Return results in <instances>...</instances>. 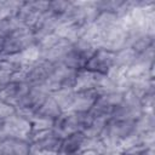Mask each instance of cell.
I'll use <instances>...</instances> for the list:
<instances>
[{"label":"cell","instance_id":"cell-7","mask_svg":"<svg viewBox=\"0 0 155 155\" xmlns=\"http://www.w3.org/2000/svg\"><path fill=\"white\" fill-rule=\"evenodd\" d=\"M61 113H62L61 108L50 94L46 98V101L29 117L33 131H44L52 128L56 119L61 115Z\"/></svg>","mask_w":155,"mask_h":155},{"label":"cell","instance_id":"cell-12","mask_svg":"<svg viewBox=\"0 0 155 155\" xmlns=\"http://www.w3.org/2000/svg\"><path fill=\"white\" fill-rule=\"evenodd\" d=\"M31 132H33V127H31L29 119H27L25 116L16 111L4 122L1 137H10V138H18V139L28 140Z\"/></svg>","mask_w":155,"mask_h":155},{"label":"cell","instance_id":"cell-20","mask_svg":"<svg viewBox=\"0 0 155 155\" xmlns=\"http://www.w3.org/2000/svg\"><path fill=\"white\" fill-rule=\"evenodd\" d=\"M51 97L56 101V103L61 108L62 113L63 111H70L73 102H74V97H75V90L74 88L59 90V91L51 93Z\"/></svg>","mask_w":155,"mask_h":155},{"label":"cell","instance_id":"cell-14","mask_svg":"<svg viewBox=\"0 0 155 155\" xmlns=\"http://www.w3.org/2000/svg\"><path fill=\"white\" fill-rule=\"evenodd\" d=\"M50 1H23L16 18L21 24L33 28L35 23L40 19V17L47 11Z\"/></svg>","mask_w":155,"mask_h":155},{"label":"cell","instance_id":"cell-2","mask_svg":"<svg viewBox=\"0 0 155 155\" xmlns=\"http://www.w3.org/2000/svg\"><path fill=\"white\" fill-rule=\"evenodd\" d=\"M63 138L52 128L33 131L28 142L31 155H58Z\"/></svg>","mask_w":155,"mask_h":155},{"label":"cell","instance_id":"cell-21","mask_svg":"<svg viewBox=\"0 0 155 155\" xmlns=\"http://www.w3.org/2000/svg\"><path fill=\"white\" fill-rule=\"evenodd\" d=\"M22 5L23 1H13V0L0 1V21L16 17Z\"/></svg>","mask_w":155,"mask_h":155},{"label":"cell","instance_id":"cell-6","mask_svg":"<svg viewBox=\"0 0 155 155\" xmlns=\"http://www.w3.org/2000/svg\"><path fill=\"white\" fill-rule=\"evenodd\" d=\"M34 46H36V39L33 29L21 25L5 38L2 53H21Z\"/></svg>","mask_w":155,"mask_h":155},{"label":"cell","instance_id":"cell-8","mask_svg":"<svg viewBox=\"0 0 155 155\" xmlns=\"http://www.w3.org/2000/svg\"><path fill=\"white\" fill-rule=\"evenodd\" d=\"M75 91H86V90H96L101 93L115 91L114 85L109 80L107 75H102L94 71H90L86 69L78 70L76 80L74 85Z\"/></svg>","mask_w":155,"mask_h":155},{"label":"cell","instance_id":"cell-13","mask_svg":"<svg viewBox=\"0 0 155 155\" xmlns=\"http://www.w3.org/2000/svg\"><path fill=\"white\" fill-rule=\"evenodd\" d=\"M143 113H144V109L142 103L130 92H125L121 102L115 108L110 119L136 121L137 119L140 117Z\"/></svg>","mask_w":155,"mask_h":155},{"label":"cell","instance_id":"cell-25","mask_svg":"<svg viewBox=\"0 0 155 155\" xmlns=\"http://www.w3.org/2000/svg\"><path fill=\"white\" fill-rule=\"evenodd\" d=\"M115 155H127V154H124V153H120V151H116Z\"/></svg>","mask_w":155,"mask_h":155},{"label":"cell","instance_id":"cell-24","mask_svg":"<svg viewBox=\"0 0 155 155\" xmlns=\"http://www.w3.org/2000/svg\"><path fill=\"white\" fill-rule=\"evenodd\" d=\"M4 40H5V39L0 36V54L2 53V50H4Z\"/></svg>","mask_w":155,"mask_h":155},{"label":"cell","instance_id":"cell-9","mask_svg":"<svg viewBox=\"0 0 155 155\" xmlns=\"http://www.w3.org/2000/svg\"><path fill=\"white\" fill-rule=\"evenodd\" d=\"M124 97L122 92L119 91H109L99 94L92 108L88 110V114L94 119H101L108 121L113 115L115 108L121 102Z\"/></svg>","mask_w":155,"mask_h":155},{"label":"cell","instance_id":"cell-15","mask_svg":"<svg viewBox=\"0 0 155 155\" xmlns=\"http://www.w3.org/2000/svg\"><path fill=\"white\" fill-rule=\"evenodd\" d=\"M115 64V52L105 48H96L84 69L94 71L102 75H107Z\"/></svg>","mask_w":155,"mask_h":155},{"label":"cell","instance_id":"cell-3","mask_svg":"<svg viewBox=\"0 0 155 155\" xmlns=\"http://www.w3.org/2000/svg\"><path fill=\"white\" fill-rule=\"evenodd\" d=\"M96 48L97 47L90 40H87L86 38H81L71 42L70 47L62 58L59 65H64L74 70H81L85 68L87 61L96 51Z\"/></svg>","mask_w":155,"mask_h":155},{"label":"cell","instance_id":"cell-11","mask_svg":"<svg viewBox=\"0 0 155 155\" xmlns=\"http://www.w3.org/2000/svg\"><path fill=\"white\" fill-rule=\"evenodd\" d=\"M78 70L67 68L64 65H56L54 70L44 84V88L51 94L56 91L64 88H74Z\"/></svg>","mask_w":155,"mask_h":155},{"label":"cell","instance_id":"cell-4","mask_svg":"<svg viewBox=\"0 0 155 155\" xmlns=\"http://www.w3.org/2000/svg\"><path fill=\"white\" fill-rule=\"evenodd\" d=\"M90 114L87 113H78V111H63L56 119L52 130L58 133L62 138L75 133L82 132L90 122Z\"/></svg>","mask_w":155,"mask_h":155},{"label":"cell","instance_id":"cell-10","mask_svg":"<svg viewBox=\"0 0 155 155\" xmlns=\"http://www.w3.org/2000/svg\"><path fill=\"white\" fill-rule=\"evenodd\" d=\"M48 96L50 93L42 86H30L28 92L15 105V109L18 114L29 119Z\"/></svg>","mask_w":155,"mask_h":155},{"label":"cell","instance_id":"cell-16","mask_svg":"<svg viewBox=\"0 0 155 155\" xmlns=\"http://www.w3.org/2000/svg\"><path fill=\"white\" fill-rule=\"evenodd\" d=\"M59 24H61V18L57 15H54L53 12H51L47 7V11L40 17V19L31 28L34 31L36 42L51 34H54L57 31Z\"/></svg>","mask_w":155,"mask_h":155},{"label":"cell","instance_id":"cell-1","mask_svg":"<svg viewBox=\"0 0 155 155\" xmlns=\"http://www.w3.org/2000/svg\"><path fill=\"white\" fill-rule=\"evenodd\" d=\"M134 127L136 121L109 119L105 122L99 138L109 151H117L124 140L134 131Z\"/></svg>","mask_w":155,"mask_h":155},{"label":"cell","instance_id":"cell-22","mask_svg":"<svg viewBox=\"0 0 155 155\" xmlns=\"http://www.w3.org/2000/svg\"><path fill=\"white\" fill-rule=\"evenodd\" d=\"M16 113L15 107L0 99V124H4L11 115Z\"/></svg>","mask_w":155,"mask_h":155},{"label":"cell","instance_id":"cell-23","mask_svg":"<svg viewBox=\"0 0 155 155\" xmlns=\"http://www.w3.org/2000/svg\"><path fill=\"white\" fill-rule=\"evenodd\" d=\"M12 80H13V75H11L10 73H6L4 70H0V91L4 87H6Z\"/></svg>","mask_w":155,"mask_h":155},{"label":"cell","instance_id":"cell-5","mask_svg":"<svg viewBox=\"0 0 155 155\" xmlns=\"http://www.w3.org/2000/svg\"><path fill=\"white\" fill-rule=\"evenodd\" d=\"M54 68V64L39 58L29 63L19 74L15 75L13 79L22 80L27 82L29 86H44V84L47 81Z\"/></svg>","mask_w":155,"mask_h":155},{"label":"cell","instance_id":"cell-18","mask_svg":"<svg viewBox=\"0 0 155 155\" xmlns=\"http://www.w3.org/2000/svg\"><path fill=\"white\" fill-rule=\"evenodd\" d=\"M0 155H30V144L24 139L1 137Z\"/></svg>","mask_w":155,"mask_h":155},{"label":"cell","instance_id":"cell-17","mask_svg":"<svg viewBox=\"0 0 155 155\" xmlns=\"http://www.w3.org/2000/svg\"><path fill=\"white\" fill-rule=\"evenodd\" d=\"M29 88L30 86L27 82L13 79L6 87L0 91V99L15 107L21 101V98L28 92Z\"/></svg>","mask_w":155,"mask_h":155},{"label":"cell","instance_id":"cell-19","mask_svg":"<svg viewBox=\"0 0 155 155\" xmlns=\"http://www.w3.org/2000/svg\"><path fill=\"white\" fill-rule=\"evenodd\" d=\"M102 94L101 92L96 90H86V91H75L74 102L71 105L70 111H78V113H87L97 98Z\"/></svg>","mask_w":155,"mask_h":155}]
</instances>
